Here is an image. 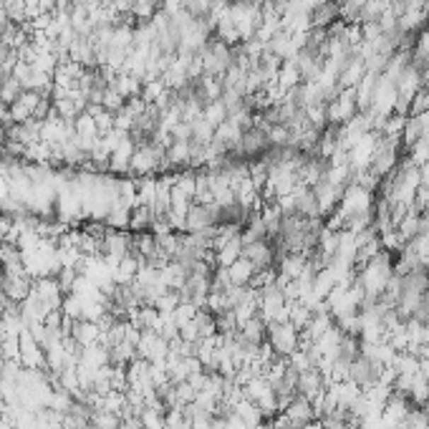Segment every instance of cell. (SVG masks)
Masks as SVG:
<instances>
[{
	"label": "cell",
	"mask_w": 429,
	"mask_h": 429,
	"mask_svg": "<svg viewBox=\"0 0 429 429\" xmlns=\"http://www.w3.org/2000/svg\"><path fill=\"white\" fill-rule=\"evenodd\" d=\"M164 151L167 147H162L159 142H147V144L137 147L132 162H129V172L154 174L157 169H164Z\"/></svg>",
	"instance_id": "obj_1"
},
{
	"label": "cell",
	"mask_w": 429,
	"mask_h": 429,
	"mask_svg": "<svg viewBox=\"0 0 429 429\" xmlns=\"http://www.w3.org/2000/svg\"><path fill=\"white\" fill-rule=\"evenodd\" d=\"M268 343L275 351V356H290L301 346V331L290 321H280V324L268 326Z\"/></svg>",
	"instance_id": "obj_2"
},
{
	"label": "cell",
	"mask_w": 429,
	"mask_h": 429,
	"mask_svg": "<svg viewBox=\"0 0 429 429\" xmlns=\"http://www.w3.org/2000/svg\"><path fill=\"white\" fill-rule=\"evenodd\" d=\"M382 369L384 366L379 364L377 359H369V356H356L354 361H351V366H348V379L351 382H356L361 389H372L379 384V377H382Z\"/></svg>",
	"instance_id": "obj_3"
},
{
	"label": "cell",
	"mask_w": 429,
	"mask_h": 429,
	"mask_svg": "<svg viewBox=\"0 0 429 429\" xmlns=\"http://www.w3.org/2000/svg\"><path fill=\"white\" fill-rule=\"evenodd\" d=\"M217 202H192L185 217V232H200L217 227Z\"/></svg>",
	"instance_id": "obj_4"
},
{
	"label": "cell",
	"mask_w": 429,
	"mask_h": 429,
	"mask_svg": "<svg viewBox=\"0 0 429 429\" xmlns=\"http://www.w3.org/2000/svg\"><path fill=\"white\" fill-rule=\"evenodd\" d=\"M21 366L30 369V372L46 369V351L28 328L21 331Z\"/></svg>",
	"instance_id": "obj_5"
},
{
	"label": "cell",
	"mask_w": 429,
	"mask_h": 429,
	"mask_svg": "<svg viewBox=\"0 0 429 429\" xmlns=\"http://www.w3.org/2000/svg\"><path fill=\"white\" fill-rule=\"evenodd\" d=\"M283 419L288 424H293V427H306V424H311V422H316V412H314V404H311V399L308 396H301V394H296L293 396V401H290L288 406H285L283 412Z\"/></svg>",
	"instance_id": "obj_6"
},
{
	"label": "cell",
	"mask_w": 429,
	"mask_h": 429,
	"mask_svg": "<svg viewBox=\"0 0 429 429\" xmlns=\"http://www.w3.org/2000/svg\"><path fill=\"white\" fill-rule=\"evenodd\" d=\"M3 293L11 298L13 303H23L25 298L30 296V288H33V278L28 275V270H21V273H6L3 278Z\"/></svg>",
	"instance_id": "obj_7"
},
{
	"label": "cell",
	"mask_w": 429,
	"mask_h": 429,
	"mask_svg": "<svg viewBox=\"0 0 429 429\" xmlns=\"http://www.w3.org/2000/svg\"><path fill=\"white\" fill-rule=\"evenodd\" d=\"M243 258L253 263L256 270H265V268H275V253L268 240H256V243L243 245Z\"/></svg>",
	"instance_id": "obj_8"
},
{
	"label": "cell",
	"mask_w": 429,
	"mask_h": 429,
	"mask_svg": "<svg viewBox=\"0 0 429 429\" xmlns=\"http://www.w3.org/2000/svg\"><path fill=\"white\" fill-rule=\"evenodd\" d=\"M311 190H314V195H316V202H319V207H321V214H331L338 207V202H341L346 187H336V185H331L328 180H321L319 185L311 187Z\"/></svg>",
	"instance_id": "obj_9"
},
{
	"label": "cell",
	"mask_w": 429,
	"mask_h": 429,
	"mask_svg": "<svg viewBox=\"0 0 429 429\" xmlns=\"http://www.w3.org/2000/svg\"><path fill=\"white\" fill-rule=\"evenodd\" d=\"M293 205H296V214H301V217H308V220L321 217V207L319 202H316V195L311 187L298 185L296 190H293Z\"/></svg>",
	"instance_id": "obj_10"
},
{
	"label": "cell",
	"mask_w": 429,
	"mask_h": 429,
	"mask_svg": "<svg viewBox=\"0 0 429 429\" xmlns=\"http://www.w3.org/2000/svg\"><path fill=\"white\" fill-rule=\"evenodd\" d=\"M308 21L311 28H331L338 21V3L336 0H326V3H316L308 11Z\"/></svg>",
	"instance_id": "obj_11"
},
{
	"label": "cell",
	"mask_w": 429,
	"mask_h": 429,
	"mask_svg": "<svg viewBox=\"0 0 429 429\" xmlns=\"http://www.w3.org/2000/svg\"><path fill=\"white\" fill-rule=\"evenodd\" d=\"M101 326L99 321H84V319H76L74 321V328H71V336L76 341L81 343V346H93V343L101 341Z\"/></svg>",
	"instance_id": "obj_12"
},
{
	"label": "cell",
	"mask_w": 429,
	"mask_h": 429,
	"mask_svg": "<svg viewBox=\"0 0 429 429\" xmlns=\"http://www.w3.org/2000/svg\"><path fill=\"white\" fill-rule=\"evenodd\" d=\"M328 387L326 384V377L319 372V369H308V372H301L298 374V394L301 396H308V399H314L319 391H324V389Z\"/></svg>",
	"instance_id": "obj_13"
},
{
	"label": "cell",
	"mask_w": 429,
	"mask_h": 429,
	"mask_svg": "<svg viewBox=\"0 0 429 429\" xmlns=\"http://www.w3.org/2000/svg\"><path fill=\"white\" fill-rule=\"evenodd\" d=\"M134 149H137V144L132 142V137H124L122 144L116 147L114 151H111V157H109V169L116 174H122V172H129V162H132L134 157Z\"/></svg>",
	"instance_id": "obj_14"
},
{
	"label": "cell",
	"mask_w": 429,
	"mask_h": 429,
	"mask_svg": "<svg viewBox=\"0 0 429 429\" xmlns=\"http://www.w3.org/2000/svg\"><path fill=\"white\" fill-rule=\"evenodd\" d=\"M190 167V142L172 139V144L164 151V169Z\"/></svg>",
	"instance_id": "obj_15"
},
{
	"label": "cell",
	"mask_w": 429,
	"mask_h": 429,
	"mask_svg": "<svg viewBox=\"0 0 429 429\" xmlns=\"http://www.w3.org/2000/svg\"><path fill=\"white\" fill-rule=\"evenodd\" d=\"M139 265L142 261L134 253H129L127 258H122V261L116 263L114 268V283L116 285H132L134 278H137V273H139Z\"/></svg>",
	"instance_id": "obj_16"
},
{
	"label": "cell",
	"mask_w": 429,
	"mask_h": 429,
	"mask_svg": "<svg viewBox=\"0 0 429 429\" xmlns=\"http://www.w3.org/2000/svg\"><path fill=\"white\" fill-rule=\"evenodd\" d=\"M238 258H243V240H240V235L230 238L227 243H222L220 248L214 250V263H217V268H230Z\"/></svg>",
	"instance_id": "obj_17"
},
{
	"label": "cell",
	"mask_w": 429,
	"mask_h": 429,
	"mask_svg": "<svg viewBox=\"0 0 429 429\" xmlns=\"http://www.w3.org/2000/svg\"><path fill=\"white\" fill-rule=\"evenodd\" d=\"M256 273L258 270L253 268V263H248L245 258H238V261L227 268V275H230L232 285H250V280L256 278Z\"/></svg>",
	"instance_id": "obj_18"
},
{
	"label": "cell",
	"mask_w": 429,
	"mask_h": 429,
	"mask_svg": "<svg viewBox=\"0 0 429 429\" xmlns=\"http://www.w3.org/2000/svg\"><path fill=\"white\" fill-rule=\"evenodd\" d=\"M151 220H154V212H151L149 205L137 202V205L132 207V212H129V230H134V232L149 230Z\"/></svg>",
	"instance_id": "obj_19"
},
{
	"label": "cell",
	"mask_w": 429,
	"mask_h": 429,
	"mask_svg": "<svg viewBox=\"0 0 429 429\" xmlns=\"http://www.w3.org/2000/svg\"><path fill=\"white\" fill-rule=\"evenodd\" d=\"M23 84L18 81L13 74H3V79H0V99H3V104L11 106L16 104L18 99H21V93H23Z\"/></svg>",
	"instance_id": "obj_20"
},
{
	"label": "cell",
	"mask_w": 429,
	"mask_h": 429,
	"mask_svg": "<svg viewBox=\"0 0 429 429\" xmlns=\"http://www.w3.org/2000/svg\"><path fill=\"white\" fill-rule=\"evenodd\" d=\"M396 232L401 235L404 243H412L414 238L419 235V212L414 207H409V212L404 214V220L396 225Z\"/></svg>",
	"instance_id": "obj_21"
},
{
	"label": "cell",
	"mask_w": 429,
	"mask_h": 429,
	"mask_svg": "<svg viewBox=\"0 0 429 429\" xmlns=\"http://www.w3.org/2000/svg\"><path fill=\"white\" fill-rule=\"evenodd\" d=\"M316 250H319L328 263L333 261V258H336V250H338V232L324 227V232H321V238H319V248Z\"/></svg>",
	"instance_id": "obj_22"
},
{
	"label": "cell",
	"mask_w": 429,
	"mask_h": 429,
	"mask_svg": "<svg viewBox=\"0 0 429 429\" xmlns=\"http://www.w3.org/2000/svg\"><path fill=\"white\" fill-rule=\"evenodd\" d=\"M311 319H314V314H311V308L306 306V303L296 301V303H290V311H288V321L293 326H296L298 331H303L308 324H311Z\"/></svg>",
	"instance_id": "obj_23"
},
{
	"label": "cell",
	"mask_w": 429,
	"mask_h": 429,
	"mask_svg": "<svg viewBox=\"0 0 429 429\" xmlns=\"http://www.w3.org/2000/svg\"><path fill=\"white\" fill-rule=\"evenodd\" d=\"M74 129H76V137H84V139H91V137H99V127L93 122V116L88 111L76 116L74 122Z\"/></svg>",
	"instance_id": "obj_24"
},
{
	"label": "cell",
	"mask_w": 429,
	"mask_h": 429,
	"mask_svg": "<svg viewBox=\"0 0 429 429\" xmlns=\"http://www.w3.org/2000/svg\"><path fill=\"white\" fill-rule=\"evenodd\" d=\"M122 427V417L119 414H111L106 409H96L91 414V429H119Z\"/></svg>",
	"instance_id": "obj_25"
},
{
	"label": "cell",
	"mask_w": 429,
	"mask_h": 429,
	"mask_svg": "<svg viewBox=\"0 0 429 429\" xmlns=\"http://www.w3.org/2000/svg\"><path fill=\"white\" fill-rule=\"evenodd\" d=\"M202 119H205V122H210V124H212L214 129L220 127V124L227 119V106H225V101H222V99H217V101H212V104H207V106H205V111H202Z\"/></svg>",
	"instance_id": "obj_26"
},
{
	"label": "cell",
	"mask_w": 429,
	"mask_h": 429,
	"mask_svg": "<svg viewBox=\"0 0 429 429\" xmlns=\"http://www.w3.org/2000/svg\"><path fill=\"white\" fill-rule=\"evenodd\" d=\"M180 303H182L180 290H167V293H162V296L154 301V308H157L162 316H167V314H172V311L180 306Z\"/></svg>",
	"instance_id": "obj_27"
},
{
	"label": "cell",
	"mask_w": 429,
	"mask_h": 429,
	"mask_svg": "<svg viewBox=\"0 0 429 429\" xmlns=\"http://www.w3.org/2000/svg\"><path fill=\"white\" fill-rule=\"evenodd\" d=\"M124 104H127V99H124L122 93L116 91L114 86H106L104 91V99H101V106H104L106 111H111V114H116V111H122Z\"/></svg>",
	"instance_id": "obj_28"
},
{
	"label": "cell",
	"mask_w": 429,
	"mask_h": 429,
	"mask_svg": "<svg viewBox=\"0 0 429 429\" xmlns=\"http://www.w3.org/2000/svg\"><path fill=\"white\" fill-rule=\"evenodd\" d=\"M406 429H429V412L422 406H412V412L404 419Z\"/></svg>",
	"instance_id": "obj_29"
},
{
	"label": "cell",
	"mask_w": 429,
	"mask_h": 429,
	"mask_svg": "<svg viewBox=\"0 0 429 429\" xmlns=\"http://www.w3.org/2000/svg\"><path fill=\"white\" fill-rule=\"evenodd\" d=\"M198 311H200V308L195 306V303L182 301L180 306H177V308L172 311V319H174V324H177V326H185L187 321H192L195 316H198Z\"/></svg>",
	"instance_id": "obj_30"
},
{
	"label": "cell",
	"mask_w": 429,
	"mask_h": 429,
	"mask_svg": "<svg viewBox=\"0 0 429 429\" xmlns=\"http://www.w3.org/2000/svg\"><path fill=\"white\" fill-rule=\"evenodd\" d=\"M429 111V91L427 86L419 88L417 96L412 99V106H409V116H419V114H427Z\"/></svg>",
	"instance_id": "obj_31"
},
{
	"label": "cell",
	"mask_w": 429,
	"mask_h": 429,
	"mask_svg": "<svg viewBox=\"0 0 429 429\" xmlns=\"http://www.w3.org/2000/svg\"><path fill=\"white\" fill-rule=\"evenodd\" d=\"M119 429H144V424H142L139 417L127 414V417H122V427H119Z\"/></svg>",
	"instance_id": "obj_32"
},
{
	"label": "cell",
	"mask_w": 429,
	"mask_h": 429,
	"mask_svg": "<svg viewBox=\"0 0 429 429\" xmlns=\"http://www.w3.org/2000/svg\"><path fill=\"white\" fill-rule=\"evenodd\" d=\"M417 238H429V214H419V235Z\"/></svg>",
	"instance_id": "obj_33"
},
{
	"label": "cell",
	"mask_w": 429,
	"mask_h": 429,
	"mask_svg": "<svg viewBox=\"0 0 429 429\" xmlns=\"http://www.w3.org/2000/svg\"><path fill=\"white\" fill-rule=\"evenodd\" d=\"M3 278H6V270H3V265H0V285H3Z\"/></svg>",
	"instance_id": "obj_34"
},
{
	"label": "cell",
	"mask_w": 429,
	"mask_h": 429,
	"mask_svg": "<svg viewBox=\"0 0 429 429\" xmlns=\"http://www.w3.org/2000/svg\"><path fill=\"white\" fill-rule=\"evenodd\" d=\"M394 429H406V424H404V422H401V424H399V427H394Z\"/></svg>",
	"instance_id": "obj_35"
},
{
	"label": "cell",
	"mask_w": 429,
	"mask_h": 429,
	"mask_svg": "<svg viewBox=\"0 0 429 429\" xmlns=\"http://www.w3.org/2000/svg\"><path fill=\"white\" fill-rule=\"evenodd\" d=\"M0 256H3V243H0Z\"/></svg>",
	"instance_id": "obj_36"
},
{
	"label": "cell",
	"mask_w": 429,
	"mask_h": 429,
	"mask_svg": "<svg viewBox=\"0 0 429 429\" xmlns=\"http://www.w3.org/2000/svg\"><path fill=\"white\" fill-rule=\"evenodd\" d=\"M0 417H3V404H0Z\"/></svg>",
	"instance_id": "obj_37"
}]
</instances>
